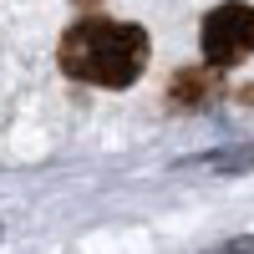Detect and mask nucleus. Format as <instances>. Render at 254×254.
Listing matches in <instances>:
<instances>
[{
	"mask_svg": "<svg viewBox=\"0 0 254 254\" xmlns=\"http://www.w3.org/2000/svg\"><path fill=\"white\" fill-rule=\"evenodd\" d=\"M219 168H249L254 163V147H244V153H224V158H214Z\"/></svg>",
	"mask_w": 254,
	"mask_h": 254,
	"instance_id": "obj_4",
	"label": "nucleus"
},
{
	"mask_svg": "<svg viewBox=\"0 0 254 254\" xmlns=\"http://www.w3.org/2000/svg\"><path fill=\"white\" fill-rule=\"evenodd\" d=\"M147 31L132 20H107V15H87L61 36V71L71 81H92V87H132L147 66Z\"/></svg>",
	"mask_w": 254,
	"mask_h": 254,
	"instance_id": "obj_1",
	"label": "nucleus"
},
{
	"mask_svg": "<svg viewBox=\"0 0 254 254\" xmlns=\"http://www.w3.org/2000/svg\"><path fill=\"white\" fill-rule=\"evenodd\" d=\"M208 254H254V239H229V244L208 249Z\"/></svg>",
	"mask_w": 254,
	"mask_h": 254,
	"instance_id": "obj_5",
	"label": "nucleus"
},
{
	"mask_svg": "<svg viewBox=\"0 0 254 254\" xmlns=\"http://www.w3.org/2000/svg\"><path fill=\"white\" fill-rule=\"evenodd\" d=\"M168 97H173V107H203L208 97H219V66H188L173 76V87H168Z\"/></svg>",
	"mask_w": 254,
	"mask_h": 254,
	"instance_id": "obj_3",
	"label": "nucleus"
},
{
	"mask_svg": "<svg viewBox=\"0 0 254 254\" xmlns=\"http://www.w3.org/2000/svg\"><path fill=\"white\" fill-rule=\"evenodd\" d=\"M239 97H244V102H254V87H244V92H239Z\"/></svg>",
	"mask_w": 254,
	"mask_h": 254,
	"instance_id": "obj_6",
	"label": "nucleus"
},
{
	"mask_svg": "<svg viewBox=\"0 0 254 254\" xmlns=\"http://www.w3.org/2000/svg\"><path fill=\"white\" fill-rule=\"evenodd\" d=\"M203 56L208 66H239L244 56H254V5H244V0H224V5H214L203 15Z\"/></svg>",
	"mask_w": 254,
	"mask_h": 254,
	"instance_id": "obj_2",
	"label": "nucleus"
}]
</instances>
